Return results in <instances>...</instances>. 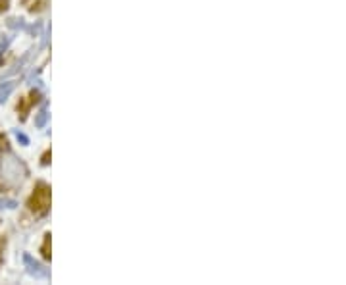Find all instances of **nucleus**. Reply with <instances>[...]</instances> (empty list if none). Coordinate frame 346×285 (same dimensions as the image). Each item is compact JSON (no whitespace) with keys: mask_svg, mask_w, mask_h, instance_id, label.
<instances>
[{"mask_svg":"<svg viewBox=\"0 0 346 285\" xmlns=\"http://www.w3.org/2000/svg\"><path fill=\"white\" fill-rule=\"evenodd\" d=\"M27 179V168L14 153L6 151L0 154V185L8 189L22 187Z\"/></svg>","mask_w":346,"mask_h":285,"instance_id":"obj_1","label":"nucleus"},{"mask_svg":"<svg viewBox=\"0 0 346 285\" xmlns=\"http://www.w3.org/2000/svg\"><path fill=\"white\" fill-rule=\"evenodd\" d=\"M8 27L10 29H27L23 20H8Z\"/></svg>","mask_w":346,"mask_h":285,"instance_id":"obj_7","label":"nucleus"},{"mask_svg":"<svg viewBox=\"0 0 346 285\" xmlns=\"http://www.w3.org/2000/svg\"><path fill=\"white\" fill-rule=\"evenodd\" d=\"M50 202V195L46 185H39V191H35V195L31 198V208L33 210H44Z\"/></svg>","mask_w":346,"mask_h":285,"instance_id":"obj_3","label":"nucleus"},{"mask_svg":"<svg viewBox=\"0 0 346 285\" xmlns=\"http://www.w3.org/2000/svg\"><path fill=\"white\" fill-rule=\"evenodd\" d=\"M23 264H25L27 274L33 275L35 279H50V270L44 268L39 260H35L31 254H23Z\"/></svg>","mask_w":346,"mask_h":285,"instance_id":"obj_2","label":"nucleus"},{"mask_svg":"<svg viewBox=\"0 0 346 285\" xmlns=\"http://www.w3.org/2000/svg\"><path fill=\"white\" fill-rule=\"evenodd\" d=\"M16 85H18L16 81H4L2 79V83H0V102H6L8 100V97L14 93Z\"/></svg>","mask_w":346,"mask_h":285,"instance_id":"obj_4","label":"nucleus"},{"mask_svg":"<svg viewBox=\"0 0 346 285\" xmlns=\"http://www.w3.org/2000/svg\"><path fill=\"white\" fill-rule=\"evenodd\" d=\"M16 206H18L16 200H12V198H0V210H14Z\"/></svg>","mask_w":346,"mask_h":285,"instance_id":"obj_6","label":"nucleus"},{"mask_svg":"<svg viewBox=\"0 0 346 285\" xmlns=\"http://www.w3.org/2000/svg\"><path fill=\"white\" fill-rule=\"evenodd\" d=\"M10 41H12V37H8V35H6V39L2 37V41H0V54L6 50V46H8V43H10Z\"/></svg>","mask_w":346,"mask_h":285,"instance_id":"obj_9","label":"nucleus"},{"mask_svg":"<svg viewBox=\"0 0 346 285\" xmlns=\"http://www.w3.org/2000/svg\"><path fill=\"white\" fill-rule=\"evenodd\" d=\"M14 135H16V139L22 142V145H29V137L27 135H23L22 131H18V129H14Z\"/></svg>","mask_w":346,"mask_h":285,"instance_id":"obj_8","label":"nucleus"},{"mask_svg":"<svg viewBox=\"0 0 346 285\" xmlns=\"http://www.w3.org/2000/svg\"><path fill=\"white\" fill-rule=\"evenodd\" d=\"M46 121H48V110H46V106H43V108L39 110V114H37V118H35V127H44L46 125Z\"/></svg>","mask_w":346,"mask_h":285,"instance_id":"obj_5","label":"nucleus"}]
</instances>
